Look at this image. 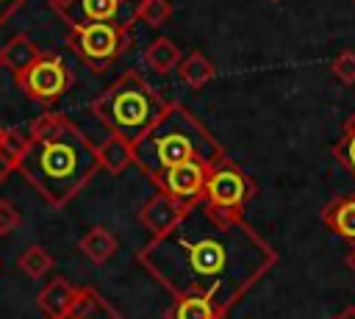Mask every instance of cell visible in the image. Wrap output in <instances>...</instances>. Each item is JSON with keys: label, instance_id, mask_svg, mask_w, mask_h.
Instances as JSON below:
<instances>
[{"label": "cell", "instance_id": "24", "mask_svg": "<svg viewBox=\"0 0 355 319\" xmlns=\"http://www.w3.org/2000/svg\"><path fill=\"white\" fill-rule=\"evenodd\" d=\"M330 69H333V75H336L344 86H352V83H355V50H341V53L333 58Z\"/></svg>", "mask_w": 355, "mask_h": 319}, {"label": "cell", "instance_id": "26", "mask_svg": "<svg viewBox=\"0 0 355 319\" xmlns=\"http://www.w3.org/2000/svg\"><path fill=\"white\" fill-rule=\"evenodd\" d=\"M28 0H0V25H6Z\"/></svg>", "mask_w": 355, "mask_h": 319}, {"label": "cell", "instance_id": "11", "mask_svg": "<svg viewBox=\"0 0 355 319\" xmlns=\"http://www.w3.org/2000/svg\"><path fill=\"white\" fill-rule=\"evenodd\" d=\"M78 288L80 286L69 283L67 277H53L36 297V305L44 313V319H64L78 300Z\"/></svg>", "mask_w": 355, "mask_h": 319}, {"label": "cell", "instance_id": "21", "mask_svg": "<svg viewBox=\"0 0 355 319\" xmlns=\"http://www.w3.org/2000/svg\"><path fill=\"white\" fill-rule=\"evenodd\" d=\"M22 136L3 128L0 125V183H6V178L17 169V155H19V147H22Z\"/></svg>", "mask_w": 355, "mask_h": 319}, {"label": "cell", "instance_id": "14", "mask_svg": "<svg viewBox=\"0 0 355 319\" xmlns=\"http://www.w3.org/2000/svg\"><path fill=\"white\" fill-rule=\"evenodd\" d=\"M94 150L100 169H105L108 175H122L128 166H133V144L116 133H108L105 141L97 144Z\"/></svg>", "mask_w": 355, "mask_h": 319}, {"label": "cell", "instance_id": "17", "mask_svg": "<svg viewBox=\"0 0 355 319\" xmlns=\"http://www.w3.org/2000/svg\"><path fill=\"white\" fill-rule=\"evenodd\" d=\"M178 75H180V80H183L189 89H202L205 83L214 80L216 67L211 64L208 55H202L200 50H194V53H189V55L180 58V64H178Z\"/></svg>", "mask_w": 355, "mask_h": 319}, {"label": "cell", "instance_id": "2", "mask_svg": "<svg viewBox=\"0 0 355 319\" xmlns=\"http://www.w3.org/2000/svg\"><path fill=\"white\" fill-rule=\"evenodd\" d=\"M97 150L86 133L64 114L36 117L17 155V169L42 200L61 208L72 202L97 175Z\"/></svg>", "mask_w": 355, "mask_h": 319}, {"label": "cell", "instance_id": "28", "mask_svg": "<svg viewBox=\"0 0 355 319\" xmlns=\"http://www.w3.org/2000/svg\"><path fill=\"white\" fill-rule=\"evenodd\" d=\"M347 266H349V269L355 272V244H352V250L347 252Z\"/></svg>", "mask_w": 355, "mask_h": 319}, {"label": "cell", "instance_id": "20", "mask_svg": "<svg viewBox=\"0 0 355 319\" xmlns=\"http://www.w3.org/2000/svg\"><path fill=\"white\" fill-rule=\"evenodd\" d=\"M17 266H19V269H22V275H28L31 280H42L44 275H50V272H53L55 261H53V255H50L44 247L31 244L28 250H22V252H19Z\"/></svg>", "mask_w": 355, "mask_h": 319}, {"label": "cell", "instance_id": "13", "mask_svg": "<svg viewBox=\"0 0 355 319\" xmlns=\"http://www.w3.org/2000/svg\"><path fill=\"white\" fill-rule=\"evenodd\" d=\"M64 319H125L97 288L92 286H80L78 288V300L69 308V313Z\"/></svg>", "mask_w": 355, "mask_h": 319}, {"label": "cell", "instance_id": "10", "mask_svg": "<svg viewBox=\"0 0 355 319\" xmlns=\"http://www.w3.org/2000/svg\"><path fill=\"white\" fill-rule=\"evenodd\" d=\"M186 205H189V202H183V200H178V197H172V194L155 189V194L147 197V202L139 208V222H141L153 236H161L164 230H169V227L180 219V214L186 211Z\"/></svg>", "mask_w": 355, "mask_h": 319}, {"label": "cell", "instance_id": "6", "mask_svg": "<svg viewBox=\"0 0 355 319\" xmlns=\"http://www.w3.org/2000/svg\"><path fill=\"white\" fill-rule=\"evenodd\" d=\"M130 28H122L116 22H94V25H75L69 28V36H67V44L78 53V58L94 69V72H103L108 69L119 55L122 50L128 47V36Z\"/></svg>", "mask_w": 355, "mask_h": 319}, {"label": "cell", "instance_id": "19", "mask_svg": "<svg viewBox=\"0 0 355 319\" xmlns=\"http://www.w3.org/2000/svg\"><path fill=\"white\" fill-rule=\"evenodd\" d=\"M166 319H225V316L202 297H178L166 311Z\"/></svg>", "mask_w": 355, "mask_h": 319}, {"label": "cell", "instance_id": "1", "mask_svg": "<svg viewBox=\"0 0 355 319\" xmlns=\"http://www.w3.org/2000/svg\"><path fill=\"white\" fill-rule=\"evenodd\" d=\"M136 261L175 300L202 297L227 316L277 264V252L244 216H222L194 200L169 230L139 250Z\"/></svg>", "mask_w": 355, "mask_h": 319}, {"label": "cell", "instance_id": "8", "mask_svg": "<svg viewBox=\"0 0 355 319\" xmlns=\"http://www.w3.org/2000/svg\"><path fill=\"white\" fill-rule=\"evenodd\" d=\"M69 83L72 75L58 53H39V58L22 75H17V86L22 89V94H28L42 105L55 103L69 89Z\"/></svg>", "mask_w": 355, "mask_h": 319}, {"label": "cell", "instance_id": "16", "mask_svg": "<svg viewBox=\"0 0 355 319\" xmlns=\"http://www.w3.org/2000/svg\"><path fill=\"white\" fill-rule=\"evenodd\" d=\"M116 236L108 230V227H103V225H94V227H89L83 236H80V241H78V250L94 264V266H103L114 252H116Z\"/></svg>", "mask_w": 355, "mask_h": 319}, {"label": "cell", "instance_id": "22", "mask_svg": "<svg viewBox=\"0 0 355 319\" xmlns=\"http://www.w3.org/2000/svg\"><path fill=\"white\" fill-rule=\"evenodd\" d=\"M333 155H336V161L355 178V114L344 122L341 139L333 144Z\"/></svg>", "mask_w": 355, "mask_h": 319}, {"label": "cell", "instance_id": "5", "mask_svg": "<svg viewBox=\"0 0 355 319\" xmlns=\"http://www.w3.org/2000/svg\"><path fill=\"white\" fill-rule=\"evenodd\" d=\"M258 186L255 180L233 161H219L216 166H211L208 178H205V186H202V202L222 214V216H241L247 202L255 197Z\"/></svg>", "mask_w": 355, "mask_h": 319}, {"label": "cell", "instance_id": "9", "mask_svg": "<svg viewBox=\"0 0 355 319\" xmlns=\"http://www.w3.org/2000/svg\"><path fill=\"white\" fill-rule=\"evenodd\" d=\"M208 172H211V166L202 161H183V164L172 166L169 172H164L155 180V189L183 200V202H194L202 197V186H205Z\"/></svg>", "mask_w": 355, "mask_h": 319}, {"label": "cell", "instance_id": "3", "mask_svg": "<svg viewBox=\"0 0 355 319\" xmlns=\"http://www.w3.org/2000/svg\"><path fill=\"white\" fill-rule=\"evenodd\" d=\"M225 158V147L180 103H166L155 122L133 141V166L141 169L153 183L183 161L216 166Z\"/></svg>", "mask_w": 355, "mask_h": 319}, {"label": "cell", "instance_id": "4", "mask_svg": "<svg viewBox=\"0 0 355 319\" xmlns=\"http://www.w3.org/2000/svg\"><path fill=\"white\" fill-rule=\"evenodd\" d=\"M164 105L166 103L161 100V94L133 69L122 72L100 97H94V103H89L100 125L108 133L128 139L130 144L155 122Z\"/></svg>", "mask_w": 355, "mask_h": 319}, {"label": "cell", "instance_id": "7", "mask_svg": "<svg viewBox=\"0 0 355 319\" xmlns=\"http://www.w3.org/2000/svg\"><path fill=\"white\" fill-rule=\"evenodd\" d=\"M50 6L69 28L94 22H116L122 28H133L141 0H58Z\"/></svg>", "mask_w": 355, "mask_h": 319}, {"label": "cell", "instance_id": "29", "mask_svg": "<svg viewBox=\"0 0 355 319\" xmlns=\"http://www.w3.org/2000/svg\"><path fill=\"white\" fill-rule=\"evenodd\" d=\"M50 3H58V0H50Z\"/></svg>", "mask_w": 355, "mask_h": 319}, {"label": "cell", "instance_id": "23", "mask_svg": "<svg viewBox=\"0 0 355 319\" xmlns=\"http://www.w3.org/2000/svg\"><path fill=\"white\" fill-rule=\"evenodd\" d=\"M172 14V6L169 0H141L139 6V19L150 28H161Z\"/></svg>", "mask_w": 355, "mask_h": 319}, {"label": "cell", "instance_id": "12", "mask_svg": "<svg viewBox=\"0 0 355 319\" xmlns=\"http://www.w3.org/2000/svg\"><path fill=\"white\" fill-rule=\"evenodd\" d=\"M322 225L338 239L355 244V194H341L322 208Z\"/></svg>", "mask_w": 355, "mask_h": 319}, {"label": "cell", "instance_id": "25", "mask_svg": "<svg viewBox=\"0 0 355 319\" xmlns=\"http://www.w3.org/2000/svg\"><path fill=\"white\" fill-rule=\"evenodd\" d=\"M19 222H22L19 211H17V208H14L8 200H0V236L14 233V230L19 227Z\"/></svg>", "mask_w": 355, "mask_h": 319}, {"label": "cell", "instance_id": "18", "mask_svg": "<svg viewBox=\"0 0 355 319\" xmlns=\"http://www.w3.org/2000/svg\"><path fill=\"white\" fill-rule=\"evenodd\" d=\"M180 58H183L180 47H178L172 39H166V36L153 39V42L147 44V50H144V61H147V67L155 69V72H161V75L169 72V69H175V67L180 64Z\"/></svg>", "mask_w": 355, "mask_h": 319}, {"label": "cell", "instance_id": "27", "mask_svg": "<svg viewBox=\"0 0 355 319\" xmlns=\"http://www.w3.org/2000/svg\"><path fill=\"white\" fill-rule=\"evenodd\" d=\"M333 319H355V305H347L341 313H336Z\"/></svg>", "mask_w": 355, "mask_h": 319}, {"label": "cell", "instance_id": "15", "mask_svg": "<svg viewBox=\"0 0 355 319\" xmlns=\"http://www.w3.org/2000/svg\"><path fill=\"white\" fill-rule=\"evenodd\" d=\"M39 47L33 44V39L28 36V33H17V36H11L3 47H0V64L6 67V69H11L14 72V78L17 75H22L36 58H39Z\"/></svg>", "mask_w": 355, "mask_h": 319}]
</instances>
